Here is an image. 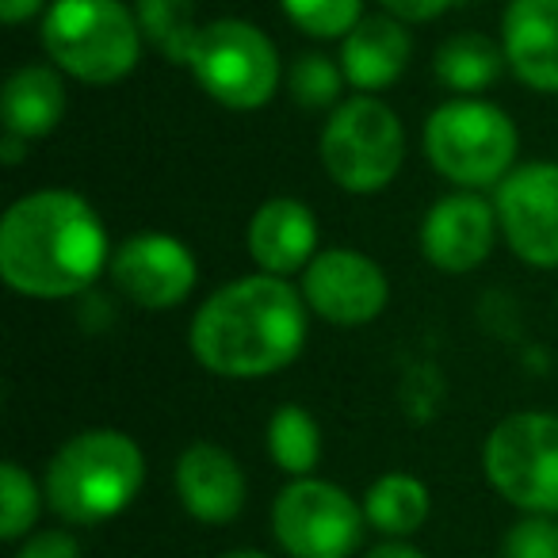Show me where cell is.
Here are the masks:
<instances>
[{
	"label": "cell",
	"mask_w": 558,
	"mask_h": 558,
	"mask_svg": "<svg viewBox=\"0 0 558 558\" xmlns=\"http://www.w3.org/2000/svg\"><path fill=\"white\" fill-rule=\"evenodd\" d=\"M108 264V230L77 192L47 187L16 199L0 218V276L27 299H70Z\"/></svg>",
	"instance_id": "cell-1"
},
{
	"label": "cell",
	"mask_w": 558,
	"mask_h": 558,
	"mask_svg": "<svg viewBox=\"0 0 558 558\" xmlns=\"http://www.w3.org/2000/svg\"><path fill=\"white\" fill-rule=\"evenodd\" d=\"M306 299L279 276L218 288L192 318V352L222 379H264L295 364L306 344Z\"/></svg>",
	"instance_id": "cell-2"
},
{
	"label": "cell",
	"mask_w": 558,
	"mask_h": 558,
	"mask_svg": "<svg viewBox=\"0 0 558 558\" xmlns=\"http://www.w3.org/2000/svg\"><path fill=\"white\" fill-rule=\"evenodd\" d=\"M146 459L131 436L93 428L58 448L47 466V501L70 524H100L138 497Z\"/></svg>",
	"instance_id": "cell-3"
},
{
	"label": "cell",
	"mask_w": 558,
	"mask_h": 558,
	"mask_svg": "<svg viewBox=\"0 0 558 558\" xmlns=\"http://www.w3.org/2000/svg\"><path fill=\"white\" fill-rule=\"evenodd\" d=\"M138 16L123 0H54L43 20L50 62L85 85H116L142 58Z\"/></svg>",
	"instance_id": "cell-4"
},
{
	"label": "cell",
	"mask_w": 558,
	"mask_h": 558,
	"mask_svg": "<svg viewBox=\"0 0 558 558\" xmlns=\"http://www.w3.org/2000/svg\"><path fill=\"white\" fill-rule=\"evenodd\" d=\"M520 134L497 104L456 96L425 123V157L459 192L497 187L512 172Z\"/></svg>",
	"instance_id": "cell-5"
},
{
	"label": "cell",
	"mask_w": 558,
	"mask_h": 558,
	"mask_svg": "<svg viewBox=\"0 0 558 558\" xmlns=\"http://www.w3.org/2000/svg\"><path fill=\"white\" fill-rule=\"evenodd\" d=\"M405 161V131L395 108L375 96L337 104L322 131V165L329 180L352 195H375L398 177Z\"/></svg>",
	"instance_id": "cell-6"
},
{
	"label": "cell",
	"mask_w": 558,
	"mask_h": 558,
	"mask_svg": "<svg viewBox=\"0 0 558 558\" xmlns=\"http://www.w3.org/2000/svg\"><path fill=\"white\" fill-rule=\"evenodd\" d=\"M199 88L230 111H256L276 96V43L248 20H215L199 32L187 58Z\"/></svg>",
	"instance_id": "cell-7"
},
{
	"label": "cell",
	"mask_w": 558,
	"mask_h": 558,
	"mask_svg": "<svg viewBox=\"0 0 558 558\" xmlns=\"http://www.w3.org/2000/svg\"><path fill=\"white\" fill-rule=\"evenodd\" d=\"M486 478L497 494L532 517L558 512V417L555 413H512L489 433Z\"/></svg>",
	"instance_id": "cell-8"
},
{
	"label": "cell",
	"mask_w": 558,
	"mask_h": 558,
	"mask_svg": "<svg viewBox=\"0 0 558 558\" xmlns=\"http://www.w3.org/2000/svg\"><path fill=\"white\" fill-rule=\"evenodd\" d=\"M367 512L341 486L322 478H295L271 509L279 547L291 558H349L364 539Z\"/></svg>",
	"instance_id": "cell-9"
},
{
	"label": "cell",
	"mask_w": 558,
	"mask_h": 558,
	"mask_svg": "<svg viewBox=\"0 0 558 558\" xmlns=\"http://www.w3.org/2000/svg\"><path fill=\"white\" fill-rule=\"evenodd\" d=\"M497 226L509 248L535 268H558V165L527 161L497 184Z\"/></svg>",
	"instance_id": "cell-10"
},
{
	"label": "cell",
	"mask_w": 558,
	"mask_h": 558,
	"mask_svg": "<svg viewBox=\"0 0 558 558\" xmlns=\"http://www.w3.org/2000/svg\"><path fill=\"white\" fill-rule=\"evenodd\" d=\"M303 299L333 326H367L387 311L390 283L372 256L356 248H326L306 264Z\"/></svg>",
	"instance_id": "cell-11"
},
{
	"label": "cell",
	"mask_w": 558,
	"mask_h": 558,
	"mask_svg": "<svg viewBox=\"0 0 558 558\" xmlns=\"http://www.w3.org/2000/svg\"><path fill=\"white\" fill-rule=\"evenodd\" d=\"M111 283L142 311H172L192 295L199 268L192 248L172 233H134L111 256Z\"/></svg>",
	"instance_id": "cell-12"
},
{
	"label": "cell",
	"mask_w": 558,
	"mask_h": 558,
	"mask_svg": "<svg viewBox=\"0 0 558 558\" xmlns=\"http://www.w3.org/2000/svg\"><path fill=\"white\" fill-rule=\"evenodd\" d=\"M497 210L478 192L444 195L421 222V253L448 276H466L489 256L497 238Z\"/></svg>",
	"instance_id": "cell-13"
},
{
	"label": "cell",
	"mask_w": 558,
	"mask_h": 558,
	"mask_svg": "<svg viewBox=\"0 0 558 558\" xmlns=\"http://www.w3.org/2000/svg\"><path fill=\"white\" fill-rule=\"evenodd\" d=\"M245 245L264 276L288 279L318 256L314 253L318 248V218L306 203L291 199V195L264 199L248 218Z\"/></svg>",
	"instance_id": "cell-14"
},
{
	"label": "cell",
	"mask_w": 558,
	"mask_h": 558,
	"mask_svg": "<svg viewBox=\"0 0 558 558\" xmlns=\"http://www.w3.org/2000/svg\"><path fill=\"white\" fill-rule=\"evenodd\" d=\"M501 50L527 88L558 93V0H509Z\"/></svg>",
	"instance_id": "cell-15"
},
{
	"label": "cell",
	"mask_w": 558,
	"mask_h": 558,
	"mask_svg": "<svg viewBox=\"0 0 558 558\" xmlns=\"http://www.w3.org/2000/svg\"><path fill=\"white\" fill-rule=\"evenodd\" d=\"M177 494L203 524H230L245 505V474L218 444H192L177 459Z\"/></svg>",
	"instance_id": "cell-16"
},
{
	"label": "cell",
	"mask_w": 558,
	"mask_h": 558,
	"mask_svg": "<svg viewBox=\"0 0 558 558\" xmlns=\"http://www.w3.org/2000/svg\"><path fill=\"white\" fill-rule=\"evenodd\" d=\"M413 54V39L395 16H364L341 47V70L352 88L364 96L390 88L405 73Z\"/></svg>",
	"instance_id": "cell-17"
},
{
	"label": "cell",
	"mask_w": 558,
	"mask_h": 558,
	"mask_svg": "<svg viewBox=\"0 0 558 558\" xmlns=\"http://www.w3.org/2000/svg\"><path fill=\"white\" fill-rule=\"evenodd\" d=\"M0 116H4V131L12 138H43L50 134L65 116V85L50 65H20L9 81H4V96H0Z\"/></svg>",
	"instance_id": "cell-18"
},
{
	"label": "cell",
	"mask_w": 558,
	"mask_h": 558,
	"mask_svg": "<svg viewBox=\"0 0 558 558\" xmlns=\"http://www.w3.org/2000/svg\"><path fill=\"white\" fill-rule=\"evenodd\" d=\"M505 70V50L494 47L486 35H451L440 50H436V77L459 96H474L489 88Z\"/></svg>",
	"instance_id": "cell-19"
},
{
	"label": "cell",
	"mask_w": 558,
	"mask_h": 558,
	"mask_svg": "<svg viewBox=\"0 0 558 558\" xmlns=\"http://www.w3.org/2000/svg\"><path fill=\"white\" fill-rule=\"evenodd\" d=\"M364 512L383 535L390 539H402V535L417 532L421 524L428 520V489L421 478L413 474H383L372 489H367Z\"/></svg>",
	"instance_id": "cell-20"
},
{
	"label": "cell",
	"mask_w": 558,
	"mask_h": 558,
	"mask_svg": "<svg viewBox=\"0 0 558 558\" xmlns=\"http://www.w3.org/2000/svg\"><path fill=\"white\" fill-rule=\"evenodd\" d=\"M268 456L276 459L279 471L311 478V471L322 459V433L318 421L303 405H279L268 421Z\"/></svg>",
	"instance_id": "cell-21"
},
{
	"label": "cell",
	"mask_w": 558,
	"mask_h": 558,
	"mask_svg": "<svg viewBox=\"0 0 558 558\" xmlns=\"http://www.w3.org/2000/svg\"><path fill=\"white\" fill-rule=\"evenodd\" d=\"M138 27L146 43H154L172 65H187L192 47L199 39V20H195V0H138Z\"/></svg>",
	"instance_id": "cell-22"
},
{
	"label": "cell",
	"mask_w": 558,
	"mask_h": 558,
	"mask_svg": "<svg viewBox=\"0 0 558 558\" xmlns=\"http://www.w3.org/2000/svg\"><path fill=\"white\" fill-rule=\"evenodd\" d=\"M288 20L314 39H344L364 20V0H279Z\"/></svg>",
	"instance_id": "cell-23"
},
{
	"label": "cell",
	"mask_w": 558,
	"mask_h": 558,
	"mask_svg": "<svg viewBox=\"0 0 558 558\" xmlns=\"http://www.w3.org/2000/svg\"><path fill=\"white\" fill-rule=\"evenodd\" d=\"M288 88L299 108H333L344 93V70L326 54H299L288 73Z\"/></svg>",
	"instance_id": "cell-24"
},
{
	"label": "cell",
	"mask_w": 558,
	"mask_h": 558,
	"mask_svg": "<svg viewBox=\"0 0 558 558\" xmlns=\"http://www.w3.org/2000/svg\"><path fill=\"white\" fill-rule=\"evenodd\" d=\"M39 520V486L20 463L0 466V535L20 539Z\"/></svg>",
	"instance_id": "cell-25"
},
{
	"label": "cell",
	"mask_w": 558,
	"mask_h": 558,
	"mask_svg": "<svg viewBox=\"0 0 558 558\" xmlns=\"http://www.w3.org/2000/svg\"><path fill=\"white\" fill-rule=\"evenodd\" d=\"M501 558H558V524L547 517H527L509 527Z\"/></svg>",
	"instance_id": "cell-26"
},
{
	"label": "cell",
	"mask_w": 558,
	"mask_h": 558,
	"mask_svg": "<svg viewBox=\"0 0 558 558\" xmlns=\"http://www.w3.org/2000/svg\"><path fill=\"white\" fill-rule=\"evenodd\" d=\"M16 558H81V547L70 532H43L32 535Z\"/></svg>",
	"instance_id": "cell-27"
},
{
	"label": "cell",
	"mask_w": 558,
	"mask_h": 558,
	"mask_svg": "<svg viewBox=\"0 0 558 558\" xmlns=\"http://www.w3.org/2000/svg\"><path fill=\"white\" fill-rule=\"evenodd\" d=\"M387 16L402 20V24H428V20L444 16L456 0H379Z\"/></svg>",
	"instance_id": "cell-28"
},
{
	"label": "cell",
	"mask_w": 558,
	"mask_h": 558,
	"mask_svg": "<svg viewBox=\"0 0 558 558\" xmlns=\"http://www.w3.org/2000/svg\"><path fill=\"white\" fill-rule=\"evenodd\" d=\"M43 4H47V0H0V16H4L9 27H16V24H24V20H32L35 12H43Z\"/></svg>",
	"instance_id": "cell-29"
},
{
	"label": "cell",
	"mask_w": 558,
	"mask_h": 558,
	"mask_svg": "<svg viewBox=\"0 0 558 558\" xmlns=\"http://www.w3.org/2000/svg\"><path fill=\"white\" fill-rule=\"evenodd\" d=\"M367 558H425V555L402 539H387V543H379V547L367 550Z\"/></svg>",
	"instance_id": "cell-30"
},
{
	"label": "cell",
	"mask_w": 558,
	"mask_h": 558,
	"mask_svg": "<svg viewBox=\"0 0 558 558\" xmlns=\"http://www.w3.org/2000/svg\"><path fill=\"white\" fill-rule=\"evenodd\" d=\"M222 558H268L264 550H230V555H222Z\"/></svg>",
	"instance_id": "cell-31"
}]
</instances>
